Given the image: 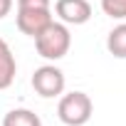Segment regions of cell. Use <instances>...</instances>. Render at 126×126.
I'll use <instances>...</instances> for the list:
<instances>
[{"label":"cell","mask_w":126,"mask_h":126,"mask_svg":"<svg viewBox=\"0 0 126 126\" xmlns=\"http://www.w3.org/2000/svg\"><path fill=\"white\" fill-rule=\"evenodd\" d=\"M13 10V0H0V20Z\"/></svg>","instance_id":"8fae6325"},{"label":"cell","mask_w":126,"mask_h":126,"mask_svg":"<svg viewBox=\"0 0 126 126\" xmlns=\"http://www.w3.org/2000/svg\"><path fill=\"white\" fill-rule=\"evenodd\" d=\"M64 72L54 64H42L35 69L32 74V89L42 96V99H54L64 92Z\"/></svg>","instance_id":"3957f363"},{"label":"cell","mask_w":126,"mask_h":126,"mask_svg":"<svg viewBox=\"0 0 126 126\" xmlns=\"http://www.w3.org/2000/svg\"><path fill=\"white\" fill-rule=\"evenodd\" d=\"M17 74V64H15V54L8 47V42L0 37V89H8L15 82Z\"/></svg>","instance_id":"8992f818"},{"label":"cell","mask_w":126,"mask_h":126,"mask_svg":"<svg viewBox=\"0 0 126 126\" xmlns=\"http://www.w3.org/2000/svg\"><path fill=\"white\" fill-rule=\"evenodd\" d=\"M3 126H42V121L30 109H13V111L5 114Z\"/></svg>","instance_id":"ba28073f"},{"label":"cell","mask_w":126,"mask_h":126,"mask_svg":"<svg viewBox=\"0 0 126 126\" xmlns=\"http://www.w3.org/2000/svg\"><path fill=\"white\" fill-rule=\"evenodd\" d=\"M17 8H49V0H17Z\"/></svg>","instance_id":"30bf717a"},{"label":"cell","mask_w":126,"mask_h":126,"mask_svg":"<svg viewBox=\"0 0 126 126\" xmlns=\"http://www.w3.org/2000/svg\"><path fill=\"white\" fill-rule=\"evenodd\" d=\"M52 20H54V17H52V10H49V8H17V17H15L17 30H20L22 35L32 37V40H35Z\"/></svg>","instance_id":"277c9868"},{"label":"cell","mask_w":126,"mask_h":126,"mask_svg":"<svg viewBox=\"0 0 126 126\" xmlns=\"http://www.w3.org/2000/svg\"><path fill=\"white\" fill-rule=\"evenodd\" d=\"M92 114H94V104H92L89 94H84V92H69L57 104V116L67 126H84L92 119Z\"/></svg>","instance_id":"7a4b0ae2"},{"label":"cell","mask_w":126,"mask_h":126,"mask_svg":"<svg viewBox=\"0 0 126 126\" xmlns=\"http://www.w3.org/2000/svg\"><path fill=\"white\" fill-rule=\"evenodd\" d=\"M54 13L64 25H84L92 17V5L89 0H57Z\"/></svg>","instance_id":"5b68a950"},{"label":"cell","mask_w":126,"mask_h":126,"mask_svg":"<svg viewBox=\"0 0 126 126\" xmlns=\"http://www.w3.org/2000/svg\"><path fill=\"white\" fill-rule=\"evenodd\" d=\"M35 47H37V54L49 59V62H57L62 59L69 47H72V35H69V27L64 22H49L37 37H35Z\"/></svg>","instance_id":"6da1fadb"},{"label":"cell","mask_w":126,"mask_h":126,"mask_svg":"<svg viewBox=\"0 0 126 126\" xmlns=\"http://www.w3.org/2000/svg\"><path fill=\"white\" fill-rule=\"evenodd\" d=\"M101 10L114 20H126V0H101Z\"/></svg>","instance_id":"9c48e42d"},{"label":"cell","mask_w":126,"mask_h":126,"mask_svg":"<svg viewBox=\"0 0 126 126\" xmlns=\"http://www.w3.org/2000/svg\"><path fill=\"white\" fill-rule=\"evenodd\" d=\"M106 49L116 59H126V22L116 25L106 37Z\"/></svg>","instance_id":"52a82bcc"}]
</instances>
